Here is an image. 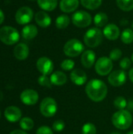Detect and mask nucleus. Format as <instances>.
Listing matches in <instances>:
<instances>
[{
  "mask_svg": "<svg viewBox=\"0 0 133 134\" xmlns=\"http://www.w3.org/2000/svg\"><path fill=\"white\" fill-rule=\"evenodd\" d=\"M14 57L19 60H24L27 58L29 55V48L24 43L17 44L13 49Z\"/></svg>",
  "mask_w": 133,
  "mask_h": 134,
  "instance_id": "f3484780",
  "label": "nucleus"
},
{
  "mask_svg": "<svg viewBox=\"0 0 133 134\" xmlns=\"http://www.w3.org/2000/svg\"><path fill=\"white\" fill-rule=\"evenodd\" d=\"M103 34L109 40H116L120 36V29L116 24H109L105 26Z\"/></svg>",
  "mask_w": 133,
  "mask_h": 134,
  "instance_id": "dca6fc26",
  "label": "nucleus"
},
{
  "mask_svg": "<svg viewBox=\"0 0 133 134\" xmlns=\"http://www.w3.org/2000/svg\"><path fill=\"white\" fill-rule=\"evenodd\" d=\"M133 118L129 110H118L111 118L112 124L118 130H125L131 127Z\"/></svg>",
  "mask_w": 133,
  "mask_h": 134,
  "instance_id": "f03ea898",
  "label": "nucleus"
},
{
  "mask_svg": "<svg viewBox=\"0 0 133 134\" xmlns=\"http://www.w3.org/2000/svg\"><path fill=\"white\" fill-rule=\"evenodd\" d=\"M4 19H5V16H4V13L2 11V9H0V24H2L4 21Z\"/></svg>",
  "mask_w": 133,
  "mask_h": 134,
  "instance_id": "4c0bfd02",
  "label": "nucleus"
},
{
  "mask_svg": "<svg viewBox=\"0 0 133 134\" xmlns=\"http://www.w3.org/2000/svg\"><path fill=\"white\" fill-rule=\"evenodd\" d=\"M38 93L31 89H27L24 90L20 94L21 101L26 105H34L38 100Z\"/></svg>",
  "mask_w": 133,
  "mask_h": 134,
  "instance_id": "f8f14e48",
  "label": "nucleus"
},
{
  "mask_svg": "<svg viewBox=\"0 0 133 134\" xmlns=\"http://www.w3.org/2000/svg\"><path fill=\"white\" fill-rule=\"evenodd\" d=\"M20 126L23 130H31L34 127V121L28 117H24L20 119Z\"/></svg>",
  "mask_w": 133,
  "mask_h": 134,
  "instance_id": "cd10ccee",
  "label": "nucleus"
},
{
  "mask_svg": "<svg viewBox=\"0 0 133 134\" xmlns=\"http://www.w3.org/2000/svg\"><path fill=\"white\" fill-rule=\"evenodd\" d=\"M38 82L40 86L47 87V88L52 87V85H53L51 82L50 78H49L48 75H42L41 76H39V78L38 79Z\"/></svg>",
  "mask_w": 133,
  "mask_h": 134,
  "instance_id": "2f4dec72",
  "label": "nucleus"
},
{
  "mask_svg": "<svg viewBox=\"0 0 133 134\" xmlns=\"http://www.w3.org/2000/svg\"><path fill=\"white\" fill-rule=\"evenodd\" d=\"M96 53L94 51L89 49L82 53L81 57L82 64L86 68H91L96 62Z\"/></svg>",
  "mask_w": 133,
  "mask_h": 134,
  "instance_id": "4468645a",
  "label": "nucleus"
},
{
  "mask_svg": "<svg viewBox=\"0 0 133 134\" xmlns=\"http://www.w3.org/2000/svg\"><path fill=\"white\" fill-rule=\"evenodd\" d=\"M37 2L44 11H53L57 5V0H37Z\"/></svg>",
  "mask_w": 133,
  "mask_h": 134,
  "instance_id": "5701e85b",
  "label": "nucleus"
},
{
  "mask_svg": "<svg viewBox=\"0 0 133 134\" xmlns=\"http://www.w3.org/2000/svg\"><path fill=\"white\" fill-rule=\"evenodd\" d=\"M132 29H133V22H132Z\"/></svg>",
  "mask_w": 133,
  "mask_h": 134,
  "instance_id": "a18cd8bd",
  "label": "nucleus"
},
{
  "mask_svg": "<svg viewBox=\"0 0 133 134\" xmlns=\"http://www.w3.org/2000/svg\"><path fill=\"white\" fill-rule=\"evenodd\" d=\"M58 106L56 101L52 97L44 98L40 104V112L46 118H51L57 112Z\"/></svg>",
  "mask_w": 133,
  "mask_h": 134,
  "instance_id": "423d86ee",
  "label": "nucleus"
},
{
  "mask_svg": "<svg viewBox=\"0 0 133 134\" xmlns=\"http://www.w3.org/2000/svg\"><path fill=\"white\" fill-rule=\"evenodd\" d=\"M50 80H51V82L53 85L60 86H63L64 84L67 83V77L64 72L57 71H55L51 74Z\"/></svg>",
  "mask_w": 133,
  "mask_h": 134,
  "instance_id": "6ab92c4d",
  "label": "nucleus"
},
{
  "mask_svg": "<svg viewBox=\"0 0 133 134\" xmlns=\"http://www.w3.org/2000/svg\"><path fill=\"white\" fill-rule=\"evenodd\" d=\"M93 22L97 27H105L107 25L108 16L103 12H100L95 15V16L93 18Z\"/></svg>",
  "mask_w": 133,
  "mask_h": 134,
  "instance_id": "4be33fe9",
  "label": "nucleus"
},
{
  "mask_svg": "<svg viewBox=\"0 0 133 134\" xmlns=\"http://www.w3.org/2000/svg\"><path fill=\"white\" fill-rule=\"evenodd\" d=\"M113 69V61L107 57L99 58L95 64V70L100 76L110 75Z\"/></svg>",
  "mask_w": 133,
  "mask_h": 134,
  "instance_id": "0eeeda50",
  "label": "nucleus"
},
{
  "mask_svg": "<svg viewBox=\"0 0 133 134\" xmlns=\"http://www.w3.org/2000/svg\"><path fill=\"white\" fill-rule=\"evenodd\" d=\"M20 39L18 31L10 26H4L0 28V40L5 45H14Z\"/></svg>",
  "mask_w": 133,
  "mask_h": 134,
  "instance_id": "7ed1b4c3",
  "label": "nucleus"
},
{
  "mask_svg": "<svg viewBox=\"0 0 133 134\" xmlns=\"http://www.w3.org/2000/svg\"><path fill=\"white\" fill-rule=\"evenodd\" d=\"M65 128V123L63 120H56L53 124V130L56 132H61Z\"/></svg>",
  "mask_w": 133,
  "mask_h": 134,
  "instance_id": "72a5a7b5",
  "label": "nucleus"
},
{
  "mask_svg": "<svg viewBox=\"0 0 133 134\" xmlns=\"http://www.w3.org/2000/svg\"><path fill=\"white\" fill-rule=\"evenodd\" d=\"M0 116H1V113H0Z\"/></svg>",
  "mask_w": 133,
  "mask_h": 134,
  "instance_id": "de8ad7c7",
  "label": "nucleus"
},
{
  "mask_svg": "<svg viewBox=\"0 0 133 134\" xmlns=\"http://www.w3.org/2000/svg\"><path fill=\"white\" fill-rule=\"evenodd\" d=\"M30 1H34V0H30Z\"/></svg>",
  "mask_w": 133,
  "mask_h": 134,
  "instance_id": "49530a36",
  "label": "nucleus"
},
{
  "mask_svg": "<svg viewBox=\"0 0 133 134\" xmlns=\"http://www.w3.org/2000/svg\"><path fill=\"white\" fill-rule=\"evenodd\" d=\"M132 64V60L129 57H124L123 59L121 60L119 65L122 68V70H127L131 67Z\"/></svg>",
  "mask_w": 133,
  "mask_h": 134,
  "instance_id": "f704fd0d",
  "label": "nucleus"
},
{
  "mask_svg": "<svg viewBox=\"0 0 133 134\" xmlns=\"http://www.w3.org/2000/svg\"><path fill=\"white\" fill-rule=\"evenodd\" d=\"M33 16V10L27 6H23L16 11L15 14V20L16 23H18L19 24L24 25L31 22Z\"/></svg>",
  "mask_w": 133,
  "mask_h": 134,
  "instance_id": "1a4fd4ad",
  "label": "nucleus"
},
{
  "mask_svg": "<svg viewBox=\"0 0 133 134\" xmlns=\"http://www.w3.org/2000/svg\"><path fill=\"white\" fill-rule=\"evenodd\" d=\"M122 56V52L120 49H114L111 51L110 53V56H109V58L113 61H116V60H118Z\"/></svg>",
  "mask_w": 133,
  "mask_h": 134,
  "instance_id": "473e14b6",
  "label": "nucleus"
},
{
  "mask_svg": "<svg viewBox=\"0 0 133 134\" xmlns=\"http://www.w3.org/2000/svg\"><path fill=\"white\" fill-rule=\"evenodd\" d=\"M72 23L78 27H86L91 24L92 16L88 12L79 10L73 14Z\"/></svg>",
  "mask_w": 133,
  "mask_h": 134,
  "instance_id": "6e6552de",
  "label": "nucleus"
},
{
  "mask_svg": "<svg viewBox=\"0 0 133 134\" xmlns=\"http://www.w3.org/2000/svg\"><path fill=\"white\" fill-rule=\"evenodd\" d=\"M10 134H27L26 132H24V130H13V132H11Z\"/></svg>",
  "mask_w": 133,
  "mask_h": 134,
  "instance_id": "e433bc0d",
  "label": "nucleus"
},
{
  "mask_svg": "<svg viewBox=\"0 0 133 134\" xmlns=\"http://www.w3.org/2000/svg\"><path fill=\"white\" fill-rule=\"evenodd\" d=\"M5 117L10 122H16L21 118L22 113L19 108L15 106H9L5 110Z\"/></svg>",
  "mask_w": 133,
  "mask_h": 134,
  "instance_id": "2eb2a0df",
  "label": "nucleus"
},
{
  "mask_svg": "<svg viewBox=\"0 0 133 134\" xmlns=\"http://www.w3.org/2000/svg\"><path fill=\"white\" fill-rule=\"evenodd\" d=\"M85 93L88 97L94 102L103 100L108 93L105 82L100 79H91L85 86Z\"/></svg>",
  "mask_w": 133,
  "mask_h": 134,
  "instance_id": "f257e3e1",
  "label": "nucleus"
},
{
  "mask_svg": "<svg viewBox=\"0 0 133 134\" xmlns=\"http://www.w3.org/2000/svg\"><path fill=\"white\" fill-rule=\"evenodd\" d=\"M82 134H96V127L94 124L91 122H87L84 124L82 128Z\"/></svg>",
  "mask_w": 133,
  "mask_h": 134,
  "instance_id": "c756f323",
  "label": "nucleus"
},
{
  "mask_svg": "<svg viewBox=\"0 0 133 134\" xmlns=\"http://www.w3.org/2000/svg\"><path fill=\"white\" fill-rule=\"evenodd\" d=\"M80 2L85 8L93 10L98 9L101 5L103 0H80Z\"/></svg>",
  "mask_w": 133,
  "mask_h": 134,
  "instance_id": "393cba45",
  "label": "nucleus"
},
{
  "mask_svg": "<svg viewBox=\"0 0 133 134\" xmlns=\"http://www.w3.org/2000/svg\"><path fill=\"white\" fill-rule=\"evenodd\" d=\"M36 67L39 71V72L42 73V75H49L52 74L54 68L53 61L46 57H40L37 60Z\"/></svg>",
  "mask_w": 133,
  "mask_h": 134,
  "instance_id": "9b49d317",
  "label": "nucleus"
},
{
  "mask_svg": "<svg viewBox=\"0 0 133 134\" xmlns=\"http://www.w3.org/2000/svg\"><path fill=\"white\" fill-rule=\"evenodd\" d=\"M132 61L133 62V53H132Z\"/></svg>",
  "mask_w": 133,
  "mask_h": 134,
  "instance_id": "c03bdc74",
  "label": "nucleus"
},
{
  "mask_svg": "<svg viewBox=\"0 0 133 134\" xmlns=\"http://www.w3.org/2000/svg\"><path fill=\"white\" fill-rule=\"evenodd\" d=\"M126 134H133V130L132 131H129V132H128Z\"/></svg>",
  "mask_w": 133,
  "mask_h": 134,
  "instance_id": "37998d69",
  "label": "nucleus"
},
{
  "mask_svg": "<svg viewBox=\"0 0 133 134\" xmlns=\"http://www.w3.org/2000/svg\"><path fill=\"white\" fill-rule=\"evenodd\" d=\"M84 49V45L81 41L76 38L68 40L63 46V53L69 57H75L79 56L83 53Z\"/></svg>",
  "mask_w": 133,
  "mask_h": 134,
  "instance_id": "39448f33",
  "label": "nucleus"
},
{
  "mask_svg": "<svg viewBox=\"0 0 133 134\" xmlns=\"http://www.w3.org/2000/svg\"><path fill=\"white\" fill-rule=\"evenodd\" d=\"M127 80V75L124 70H116L111 71L108 76L109 83L114 87L123 86Z\"/></svg>",
  "mask_w": 133,
  "mask_h": 134,
  "instance_id": "9d476101",
  "label": "nucleus"
},
{
  "mask_svg": "<svg viewBox=\"0 0 133 134\" xmlns=\"http://www.w3.org/2000/svg\"><path fill=\"white\" fill-rule=\"evenodd\" d=\"M129 78L130 81L133 82V68L130 69V71L129 72Z\"/></svg>",
  "mask_w": 133,
  "mask_h": 134,
  "instance_id": "58836bf2",
  "label": "nucleus"
},
{
  "mask_svg": "<svg viewBox=\"0 0 133 134\" xmlns=\"http://www.w3.org/2000/svg\"><path fill=\"white\" fill-rule=\"evenodd\" d=\"M60 67L63 71H73L74 68V61L71 59H66L61 62Z\"/></svg>",
  "mask_w": 133,
  "mask_h": 134,
  "instance_id": "7c9ffc66",
  "label": "nucleus"
},
{
  "mask_svg": "<svg viewBox=\"0 0 133 134\" xmlns=\"http://www.w3.org/2000/svg\"><path fill=\"white\" fill-rule=\"evenodd\" d=\"M127 107L129 108V110L133 111V100H130V101L128 103V106H127Z\"/></svg>",
  "mask_w": 133,
  "mask_h": 134,
  "instance_id": "ea45409f",
  "label": "nucleus"
},
{
  "mask_svg": "<svg viewBox=\"0 0 133 134\" xmlns=\"http://www.w3.org/2000/svg\"><path fill=\"white\" fill-rule=\"evenodd\" d=\"M121 39L123 43L125 44H131L133 42V31L130 28L125 29L122 35H121Z\"/></svg>",
  "mask_w": 133,
  "mask_h": 134,
  "instance_id": "a878e982",
  "label": "nucleus"
},
{
  "mask_svg": "<svg viewBox=\"0 0 133 134\" xmlns=\"http://www.w3.org/2000/svg\"><path fill=\"white\" fill-rule=\"evenodd\" d=\"M120 23H121V24L122 25H126V24H129V21L127 20H125V19H123V20H122L121 21H120Z\"/></svg>",
  "mask_w": 133,
  "mask_h": 134,
  "instance_id": "a19ab883",
  "label": "nucleus"
},
{
  "mask_svg": "<svg viewBox=\"0 0 133 134\" xmlns=\"http://www.w3.org/2000/svg\"><path fill=\"white\" fill-rule=\"evenodd\" d=\"M78 5V0H61L60 2V8L63 12L68 13L76 10Z\"/></svg>",
  "mask_w": 133,
  "mask_h": 134,
  "instance_id": "aec40b11",
  "label": "nucleus"
},
{
  "mask_svg": "<svg viewBox=\"0 0 133 134\" xmlns=\"http://www.w3.org/2000/svg\"><path fill=\"white\" fill-rule=\"evenodd\" d=\"M111 134H122V133H118V132H113V133H111Z\"/></svg>",
  "mask_w": 133,
  "mask_h": 134,
  "instance_id": "79ce46f5",
  "label": "nucleus"
},
{
  "mask_svg": "<svg viewBox=\"0 0 133 134\" xmlns=\"http://www.w3.org/2000/svg\"><path fill=\"white\" fill-rule=\"evenodd\" d=\"M71 82L76 86H83L87 82V75L86 73L80 68L74 69L70 75Z\"/></svg>",
  "mask_w": 133,
  "mask_h": 134,
  "instance_id": "ddd939ff",
  "label": "nucleus"
},
{
  "mask_svg": "<svg viewBox=\"0 0 133 134\" xmlns=\"http://www.w3.org/2000/svg\"><path fill=\"white\" fill-rule=\"evenodd\" d=\"M114 107L118 110H124L128 106V102L124 97L119 96L117 97L114 100Z\"/></svg>",
  "mask_w": 133,
  "mask_h": 134,
  "instance_id": "c85d7f7f",
  "label": "nucleus"
},
{
  "mask_svg": "<svg viewBox=\"0 0 133 134\" xmlns=\"http://www.w3.org/2000/svg\"><path fill=\"white\" fill-rule=\"evenodd\" d=\"M117 5L123 11L129 12L133 9V0H117Z\"/></svg>",
  "mask_w": 133,
  "mask_h": 134,
  "instance_id": "bb28decb",
  "label": "nucleus"
},
{
  "mask_svg": "<svg viewBox=\"0 0 133 134\" xmlns=\"http://www.w3.org/2000/svg\"><path fill=\"white\" fill-rule=\"evenodd\" d=\"M35 22L37 24L42 27H47L51 24L52 20L49 15L45 13V11H38L36 13L35 16Z\"/></svg>",
  "mask_w": 133,
  "mask_h": 134,
  "instance_id": "a211bd4d",
  "label": "nucleus"
},
{
  "mask_svg": "<svg viewBox=\"0 0 133 134\" xmlns=\"http://www.w3.org/2000/svg\"><path fill=\"white\" fill-rule=\"evenodd\" d=\"M22 36L24 39L30 40L34 38L38 35V28L34 24H27L22 29Z\"/></svg>",
  "mask_w": 133,
  "mask_h": 134,
  "instance_id": "412c9836",
  "label": "nucleus"
},
{
  "mask_svg": "<svg viewBox=\"0 0 133 134\" xmlns=\"http://www.w3.org/2000/svg\"><path fill=\"white\" fill-rule=\"evenodd\" d=\"M70 24V18L67 15L62 14L56 19V27L59 29H64L68 27Z\"/></svg>",
  "mask_w": 133,
  "mask_h": 134,
  "instance_id": "b1692460",
  "label": "nucleus"
},
{
  "mask_svg": "<svg viewBox=\"0 0 133 134\" xmlns=\"http://www.w3.org/2000/svg\"><path fill=\"white\" fill-rule=\"evenodd\" d=\"M103 35L102 31L99 27L90 28L84 35V42L90 48L97 47L103 41Z\"/></svg>",
  "mask_w": 133,
  "mask_h": 134,
  "instance_id": "20e7f679",
  "label": "nucleus"
},
{
  "mask_svg": "<svg viewBox=\"0 0 133 134\" xmlns=\"http://www.w3.org/2000/svg\"><path fill=\"white\" fill-rule=\"evenodd\" d=\"M36 134H53V132L50 127L47 126H42L37 130Z\"/></svg>",
  "mask_w": 133,
  "mask_h": 134,
  "instance_id": "c9c22d12",
  "label": "nucleus"
}]
</instances>
